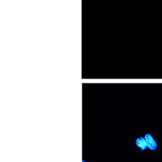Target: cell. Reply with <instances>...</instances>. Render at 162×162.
<instances>
[{
    "mask_svg": "<svg viewBox=\"0 0 162 162\" xmlns=\"http://www.w3.org/2000/svg\"><path fill=\"white\" fill-rule=\"evenodd\" d=\"M82 162H85V161H84V160H83V161H82Z\"/></svg>",
    "mask_w": 162,
    "mask_h": 162,
    "instance_id": "obj_3",
    "label": "cell"
},
{
    "mask_svg": "<svg viewBox=\"0 0 162 162\" xmlns=\"http://www.w3.org/2000/svg\"><path fill=\"white\" fill-rule=\"evenodd\" d=\"M144 139L147 143L148 147L151 150H155L157 148V144L154 140V138L150 134H146Z\"/></svg>",
    "mask_w": 162,
    "mask_h": 162,
    "instance_id": "obj_1",
    "label": "cell"
},
{
    "mask_svg": "<svg viewBox=\"0 0 162 162\" xmlns=\"http://www.w3.org/2000/svg\"><path fill=\"white\" fill-rule=\"evenodd\" d=\"M135 143L138 146V148H140L142 151L147 149V148H148L147 143V141H146L144 138H143V137L138 138L136 140Z\"/></svg>",
    "mask_w": 162,
    "mask_h": 162,
    "instance_id": "obj_2",
    "label": "cell"
}]
</instances>
